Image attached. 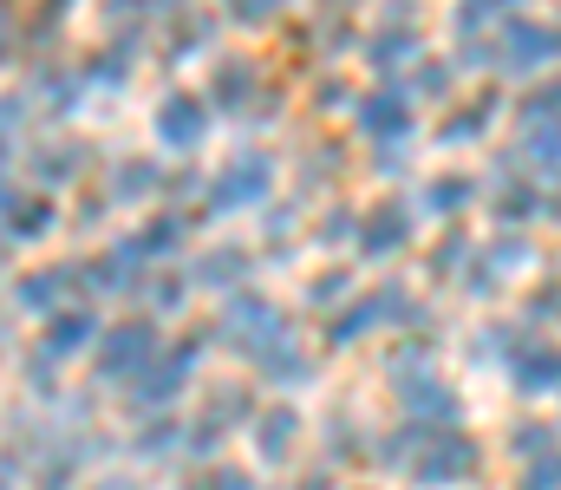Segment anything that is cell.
<instances>
[{"instance_id":"cell-14","label":"cell","mask_w":561,"mask_h":490,"mask_svg":"<svg viewBox=\"0 0 561 490\" xmlns=\"http://www.w3.org/2000/svg\"><path fill=\"white\" fill-rule=\"evenodd\" d=\"M463 196H470V176H444V183H431V203H437V209H457Z\"/></svg>"},{"instance_id":"cell-10","label":"cell","mask_w":561,"mask_h":490,"mask_svg":"<svg viewBox=\"0 0 561 490\" xmlns=\"http://www.w3.org/2000/svg\"><path fill=\"white\" fill-rule=\"evenodd\" d=\"M294 406H275V412H262L255 419V445H262V458H287V445H294Z\"/></svg>"},{"instance_id":"cell-7","label":"cell","mask_w":561,"mask_h":490,"mask_svg":"<svg viewBox=\"0 0 561 490\" xmlns=\"http://www.w3.org/2000/svg\"><path fill=\"white\" fill-rule=\"evenodd\" d=\"M268 183H275V163L249 151V158H236L229 170H222V183H216V203H222V209H236V203H255Z\"/></svg>"},{"instance_id":"cell-16","label":"cell","mask_w":561,"mask_h":490,"mask_svg":"<svg viewBox=\"0 0 561 490\" xmlns=\"http://www.w3.org/2000/svg\"><path fill=\"white\" fill-rule=\"evenodd\" d=\"M183 490H249V485H242L236 471H222V465H216V471H196V478H190Z\"/></svg>"},{"instance_id":"cell-5","label":"cell","mask_w":561,"mask_h":490,"mask_svg":"<svg viewBox=\"0 0 561 490\" xmlns=\"http://www.w3.org/2000/svg\"><path fill=\"white\" fill-rule=\"evenodd\" d=\"M399 399H405V412H419V419H450V412H457V399L444 392V379H437L424 360H405V373H399Z\"/></svg>"},{"instance_id":"cell-22","label":"cell","mask_w":561,"mask_h":490,"mask_svg":"<svg viewBox=\"0 0 561 490\" xmlns=\"http://www.w3.org/2000/svg\"><path fill=\"white\" fill-rule=\"evenodd\" d=\"M529 112H561V86H556V92H549V99H536Z\"/></svg>"},{"instance_id":"cell-18","label":"cell","mask_w":561,"mask_h":490,"mask_svg":"<svg viewBox=\"0 0 561 490\" xmlns=\"http://www.w3.org/2000/svg\"><path fill=\"white\" fill-rule=\"evenodd\" d=\"M503 209H510V216H529V209H536V196L516 183V190H503V196H496V216H503Z\"/></svg>"},{"instance_id":"cell-3","label":"cell","mask_w":561,"mask_h":490,"mask_svg":"<svg viewBox=\"0 0 561 490\" xmlns=\"http://www.w3.org/2000/svg\"><path fill=\"white\" fill-rule=\"evenodd\" d=\"M222 333H229L249 360H262L268 346H280V340H287V321H280L275 301H262V295H236V301L222 308Z\"/></svg>"},{"instance_id":"cell-1","label":"cell","mask_w":561,"mask_h":490,"mask_svg":"<svg viewBox=\"0 0 561 490\" xmlns=\"http://www.w3.org/2000/svg\"><path fill=\"white\" fill-rule=\"evenodd\" d=\"M196 360H203V346H196V340H176L170 353H157L138 379H131V412H144V419L170 412V399L183 392V379L196 373Z\"/></svg>"},{"instance_id":"cell-13","label":"cell","mask_w":561,"mask_h":490,"mask_svg":"<svg viewBox=\"0 0 561 490\" xmlns=\"http://www.w3.org/2000/svg\"><path fill=\"white\" fill-rule=\"evenodd\" d=\"M163 132H170V138H196V132H203V112L176 99V105H163Z\"/></svg>"},{"instance_id":"cell-17","label":"cell","mask_w":561,"mask_h":490,"mask_svg":"<svg viewBox=\"0 0 561 490\" xmlns=\"http://www.w3.org/2000/svg\"><path fill=\"white\" fill-rule=\"evenodd\" d=\"M556 485H561V452H556V458H542V465L523 478V490H556Z\"/></svg>"},{"instance_id":"cell-12","label":"cell","mask_w":561,"mask_h":490,"mask_svg":"<svg viewBox=\"0 0 561 490\" xmlns=\"http://www.w3.org/2000/svg\"><path fill=\"white\" fill-rule=\"evenodd\" d=\"M366 125H373V132H405V105H399V92L373 99V105H366Z\"/></svg>"},{"instance_id":"cell-2","label":"cell","mask_w":561,"mask_h":490,"mask_svg":"<svg viewBox=\"0 0 561 490\" xmlns=\"http://www.w3.org/2000/svg\"><path fill=\"white\" fill-rule=\"evenodd\" d=\"M150 360H157V327L150 321H118L99 333V379L131 386Z\"/></svg>"},{"instance_id":"cell-11","label":"cell","mask_w":561,"mask_h":490,"mask_svg":"<svg viewBox=\"0 0 561 490\" xmlns=\"http://www.w3.org/2000/svg\"><path fill=\"white\" fill-rule=\"evenodd\" d=\"M516 379L529 386V392H549V386H561V353H516Z\"/></svg>"},{"instance_id":"cell-15","label":"cell","mask_w":561,"mask_h":490,"mask_svg":"<svg viewBox=\"0 0 561 490\" xmlns=\"http://www.w3.org/2000/svg\"><path fill=\"white\" fill-rule=\"evenodd\" d=\"M529 158L561 163V125H556V132H549V125H542V132H529Z\"/></svg>"},{"instance_id":"cell-9","label":"cell","mask_w":561,"mask_h":490,"mask_svg":"<svg viewBox=\"0 0 561 490\" xmlns=\"http://www.w3.org/2000/svg\"><path fill=\"white\" fill-rule=\"evenodd\" d=\"M405 236H412V216H405L399 203H379L373 223H366V255H392Z\"/></svg>"},{"instance_id":"cell-20","label":"cell","mask_w":561,"mask_h":490,"mask_svg":"<svg viewBox=\"0 0 561 490\" xmlns=\"http://www.w3.org/2000/svg\"><path fill=\"white\" fill-rule=\"evenodd\" d=\"M268 7H275V0H236V13H249V20H262Z\"/></svg>"},{"instance_id":"cell-21","label":"cell","mask_w":561,"mask_h":490,"mask_svg":"<svg viewBox=\"0 0 561 490\" xmlns=\"http://www.w3.org/2000/svg\"><path fill=\"white\" fill-rule=\"evenodd\" d=\"M85 490H138L131 478H99V485H85Z\"/></svg>"},{"instance_id":"cell-6","label":"cell","mask_w":561,"mask_h":490,"mask_svg":"<svg viewBox=\"0 0 561 490\" xmlns=\"http://www.w3.org/2000/svg\"><path fill=\"white\" fill-rule=\"evenodd\" d=\"M85 346H99V321L85 315V308H59L53 321H46V360L59 366V360H72V353H85Z\"/></svg>"},{"instance_id":"cell-8","label":"cell","mask_w":561,"mask_h":490,"mask_svg":"<svg viewBox=\"0 0 561 490\" xmlns=\"http://www.w3.org/2000/svg\"><path fill=\"white\" fill-rule=\"evenodd\" d=\"M556 53H561V26H510V46H503L510 66H536V59H556Z\"/></svg>"},{"instance_id":"cell-4","label":"cell","mask_w":561,"mask_h":490,"mask_svg":"<svg viewBox=\"0 0 561 490\" xmlns=\"http://www.w3.org/2000/svg\"><path fill=\"white\" fill-rule=\"evenodd\" d=\"M470 471H477V445L470 438H431L424 445V465H412L419 485H457Z\"/></svg>"},{"instance_id":"cell-19","label":"cell","mask_w":561,"mask_h":490,"mask_svg":"<svg viewBox=\"0 0 561 490\" xmlns=\"http://www.w3.org/2000/svg\"><path fill=\"white\" fill-rule=\"evenodd\" d=\"M463 249H470V242H463V236H450V242H444V255H437V269H457V262H463Z\"/></svg>"}]
</instances>
